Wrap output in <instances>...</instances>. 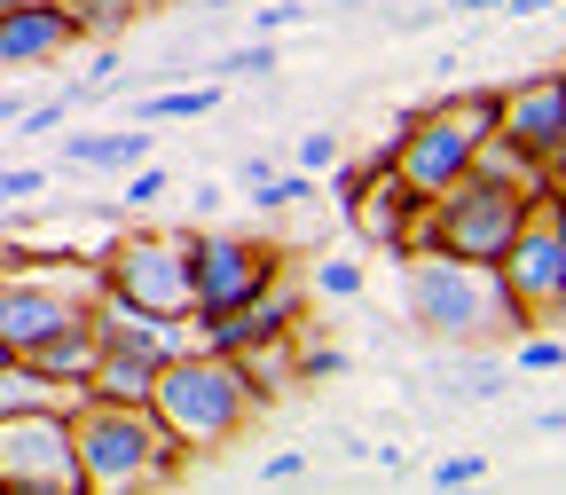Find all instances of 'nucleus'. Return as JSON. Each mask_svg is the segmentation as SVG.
I'll return each mask as SVG.
<instances>
[{
  "label": "nucleus",
  "mask_w": 566,
  "mask_h": 495,
  "mask_svg": "<svg viewBox=\"0 0 566 495\" xmlns=\"http://www.w3.org/2000/svg\"><path fill=\"white\" fill-rule=\"evenodd\" d=\"M527 330H535V323H527ZM512 362H520V370H543V378H551V370L566 362V346H558V330H535V338H520V354H512Z\"/></svg>",
  "instance_id": "dca6fc26"
},
{
  "label": "nucleus",
  "mask_w": 566,
  "mask_h": 495,
  "mask_svg": "<svg viewBox=\"0 0 566 495\" xmlns=\"http://www.w3.org/2000/svg\"><path fill=\"white\" fill-rule=\"evenodd\" d=\"M283 24H300V9H292V0H268V9L252 17V32L268 40V32H283Z\"/></svg>",
  "instance_id": "a878e982"
},
{
  "label": "nucleus",
  "mask_w": 566,
  "mask_h": 495,
  "mask_svg": "<svg viewBox=\"0 0 566 495\" xmlns=\"http://www.w3.org/2000/svg\"><path fill=\"white\" fill-rule=\"evenodd\" d=\"M63 110H71V103H40V110H24V134H55Z\"/></svg>",
  "instance_id": "bb28decb"
},
{
  "label": "nucleus",
  "mask_w": 566,
  "mask_h": 495,
  "mask_svg": "<svg viewBox=\"0 0 566 495\" xmlns=\"http://www.w3.org/2000/svg\"><path fill=\"white\" fill-rule=\"evenodd\" d=\"M71 464H80V487H142V480H166L174 433L150 417V401L87 393L71 409Z\"/></svg>",
  "instance_id": "20e7f679"
},
{
  "label": "nucleus",
  "mask_w": 566,
  "mask_h": 495,
  "mask_svg": "<svg viewBox=\"0 0 566 495\" xmlns=\"http://www.w3.org/2000/svg\"><path fill=\"white\" fill-rule=\"evenodd\" d=\"M346 158V141L331 134V126H315V134H300V173H331Z\"/></svg>",
  "instance_id": "f3484780"
},
{
  "label": "nucleus",
  "mask_w": 566,
  "mask_h": 495,
  "mask_svg": "<svg viewBox=\"0 0 566 495\" xmlns=\"http://www.w3.org/2000/svg\"><path fill=\"white\" fill-rule=\"evenodd\" d=\"M158 141L126 126V134H80V141H63V166H95V173H134L142 158H150Z\"/></svg>",
  "instance_id": "ddd939ff"
},
{
  "label": "nucleus",
  "mask_w": 566,
  "mask_h": 495,
  "mask_svg": "<svg viewBox=\"0 0 566 495\" xmlns=\"http://www.w3.org/2000/svg\"><path fill=\"white\" fill-rule=\"evenodd\" d=\"M495 150H512L520 166L535 173H558V150H566V87L558 71H535V80H520L512 95H495Z\"/></svg>",
  "instance_id": "9d476101"
},
{
  "label": "nucleus",
  "mask_w": 566,
  "mask_h": 495,
  "mask_svg": "<svg viewBox=\"0 0 566 495\" xmlns=\"http://www.w3.org/2000/svg\"><path fill=\"white\" fill-rule=\"evenodd\" d=\"M40 189H48L40 166H9V173H0V197H40Z\"/></svg>",
  "instance_id": "b1692460"
},
{
  "label": "nucleus",
  "mask_w": 566,
  "mask_h": 495,
  "mask_svg": "<svg viewBox=\"0 0 566 495\" xmlns=\"http://www.w3.org/2000/svg\"><path fill=\"white\" fill-rule=\"evenodd\" d=\"M0 487L80 495V464H71V409H17V417H0Z\"/></svg>",
  "instance_id": "6e6552de"
},
{
  "label": "nucleus",
  "mask_w": 566,
  "mask_h": 495,
  "mask_svg": "<svg viewBox=\"0 0 566 495\" xmlns=\"http://www.w3.org/2000/svg\"><path fill=\"white\" fill-rule=\"evenodd\" d=\"M0 362H9V346H0Z\"/></svg>",
  "instance_id": "7c9ffc66"
},
{
  "label": "nucleus",
  "mask_w": 566,
  "mask_h": 495,
  "mask_svg": "<svg viewBox=\"0 0 566 495\" xmlns=\"http://www.w3.org/2000/svg\"><path fill=\"white\" fill-rule=\"evenodd\" d=\"M103 292L142 307V315H174L189 323V260H181V236H126L111 252V275H103Z\"/></svg>",
  "instance_id": "1a4fd4ad"
},
{
  "label": "nucleus",
  "mask_w": 566,
  "mask_h": 495,
  "mask_svg": "<svg viewBox=\"0 0 566 495\" xmlns=\"http://www.w3.org/2000/svg\"><path fill=\"white\" fill-rule=\"evenodd\" d=\"M543 189H551V173L520 166L512 150H495V141H488V150L449 189H433V204L417 212V244H441V252H464V260H495Z\"/></svg>",
  "instance_id": "f03ea898"
},
{
  "label": "nucleus",
  "mask_w": 566,
  "mask_h": 495,
  "mask_svg": "<svg viewBox=\"0 0 566 495\" xmlns=\"http://www.w3.org/2000/svg\"><path fill=\"white\" fill-rule=\"evenodd\" d=\"M354 221H363V236L378 244V252H401V244H417V212H424V197L394 173V158H378L370 173H354L346 166V197H338Z\"/></svg>",
  "instance_id": "9b49d317"
},
{
  "label": "nucleus",
  "mask_w": 566,
  "mask_h": 495,
  "mask_svg": "<svg viewBox=\"0 0 566 495\" xmlns=\"http://www.w3.org/2000/svg\"><path fill=\"white\" fill-rule=\"evenodd\" d=\"M134 204H150V197H166V166H150V158H142L134 166V189H126Z\"/></svg>",
  "instance_id": "393cba45"
},
{
  "label": "nucleus",
  "mask_w": 566,
  "mask_h": 495,
  "mask_svg": "<svg viewBox=\"0 0 566 495\" xmlns=\"http://www.w3.org/2000/svg\"><path fill=\"white\" fill-rule=\"evenodd\" d=\"M292 480H307V456H300V449H283V456L260 464V487H292Z\"/></svg>",
  "instance_id": "4be33fe9"
},
{
  "label": "nucleus",
  "mask_w": 566,
  "mask_h": 495,
  "mask_svg": "<svg viewBox=\"0 0 566 495\" xmlns=\"http://www.w3.org/2000/svg\"><path fill=\"white\" fill-rule=\"evenodd\" d=\"M307 197H315V173H300V166H292V173H260V181H252V204H260V212L307 204Z\"/></svg>",
  "instance_id": "2eb2a0df"
},
{
  "label": "nucleus",
  "mask_w": 566,
  "mask_h": 495,
  "mask_svg": "<svg viewBox=\"0 0 566 495\" xmlns=\"http://www.w3.org/2000/svg\"><path fill=\"white\" fill-rule=\"evenodd\" d=\"M480 480H488L480 456H441V464H433V487H480Z\"/></svg>",
  "instance_id": "412c9836"
},
{
  "label": "nucleus",
  "mask_w": 566,
  "mask_h": 495,
  "mask_svg": "<svg viewBox=\"0 0 566 495\" xmlns=\"http://www.w3.org/2000/svg\"><path fill=\"white\" fill-rule=\"evenodd\" d=\"M370 464H386V472H409V449H394V441H378V449H363Z\"/></svg>",
  "instance_id": "cd10ccee"
},
{
  "label": "nucleus",
  "mask_w": 566,
  "mask_h": 495,
  "mask_svg": "<svg viewBox=\"0 0 566 495\" xmlns=\"http://www.w3.org/2000/svg\"><path fill=\"white\" fill-rule=\"evenodd\" d=\"M394 260H401V307L433 346H480V338L527 330L512 292L495 283V260H464L441 244H401Z\"/></svg>",
  "instance_id": "f257e3e1"
},
{
  "label": "nucleus",
  "mask_w": 566,
  "mask_h": 495,
  "mask_svg": "<svg viewBox=\"0 0 566 495\" xmlns=\"http://www.w3.org/2000/svg\"><path fill=\"white\" fill-rule=\"evenodd\" d=\"M95 299H103V283H87V275H48V267L0 275V346L32 354V346H48L63 330H80L95 315Z\"/></svg>",
  "instance_id": "423d86ee"
},
{
  "label": "nucleus",
  "mask_w": 566,
  "mask_h": 495,
  "mask_svg": "<svg viewBox=\"0 0 566 495\" xmlns=\"http://www.w3.org/2000/svg\"><path fill=\"white\" fill-rule=\"evenodd\" d=\"M292 370H300V378H331V370H346V354H338V346H307Z\"/></svg>",
  "instance_id": "5701e85b"
},
{
  "label": "nucleus",
  "mask_w": 566,
  "mask_h": 495,
  "mask_svg": "<svg viewBox=\"0 0 566 495\" xmlns=\"http://www.w3.org/2000/svg\"><path fill=\"white\" fill-rule=\"evenodd\" d=\"M252 409H260V393H252L244 362H237V354L197 346V338H189L181 354H166L158 378H150V417L174 433V449H212V441H229Z\"/></svg>",
  "instance_id": "7ed1b4c3"
},
{
  "label": "nucleus",
  "mask_w": 566,
  "mask_h": 495,
  "mask_svg": "<svg viewBox=\"0 0 566 495\" xmlns=\"http://www.w3.org/2000/svg\"><path fill=\"white\" fill-rule=\"evenodd\" d=\"M181 260H189V315L205 307H244L252 292H268L283 252L260 244V236H229V229H205V236H181Z\"/></svg>",
  "instance_id": "0eeeda50"
},
{
  "label": "nucleus",
  "mask_w": 566,
  "mask_h": 495,
  "mask_svg": "<svg viewBox=\"0 0 566 495\" xmlns=\"http://www.w3.org/2000/svg\"><path fill=\"white\" fill-rule=\"evenodd\" d=\"M134 110L150 118V126L158 118H205V110H221V80H212V87H174V95H142Z\"/></svg>",
  "instance_id": "4468645a"
},
{
  "label": "nucleus",
  "mask_w": 566,
  "mask_h": 495,
  "mask_svg": "<svg viewBox=\"0 0 566 495\" xmlns=\"http://www.w3.org/2000/svg\"><path fill=\"white\" fill-rule=\"evenodd\" d=\"M457 9H504V0H457Z\"/></svg>",
  "instance_id": "c85d7f7f"
},
{
  "label": "nucleus",
  "mask_w": 566,
  "mask_h": 495,
  "mask_svg": "<svg viewBox=\"0 0 566 495\" xmlns=\"http://www.w3.org/2000/svg\"><path fill=\"white\" fill-rule=\"evenodd\" d=\"M315 292H331V299H354V292H363V267H354L346 252H338V260H323V267H315Z\"/></svg>",
  "instance_id": "6ab92c4d"
},
{
  "label": "nucleus",
  "mask_w": 566,
  "mask_h": 495,
  "mask_svg": "<svg viewBox=\"0 0 566 495\" xmlns=\"http://www.w3.org/2000/svg\"><path fill=\"white\" fill-rule=\"evenodd\" d=\"M9 9H32V0H0V17H9Z\"/></svg>",
  "instance_id": "c756f323"
},
{
  "label": "nucleus",
  "mask_w": 566,
  "mask_h": 495,
  "mask_svg": "<svg viewBox=\"0 0 566 495\" xmlns=\"http://www.w3.org/2000/svg\"><path fill=\"white\" fill-rule=\"evenodd\" d=\"M457 393L464 401H495V393H504V362H464L457 370Z\"/></svg>",
  "instance_id": "a211bd4d"
},
{
  "label": "nucleus",
  "mask_w": 566,
  "mask_h": 495,
  "mask_svg": "<svg viewBox=\"0 0 566 495\" xmlns=\"http://www.w3.org/2000/svg\"><path fill=\"white\" fill-rule=\"evenodd\" d=\"M80 40V9L71 0H32V9L0 17V63H55Z\"/></svg>",
  "instance_id": "f8f14e48"
},
{
  "label": "nucleus",
  "mask_w": 566,
  "mask_h": 495,
  "mask_svg": "<svg viewBox=\"0 0 566 495\" xmlns=\"http://www.w3.org/2000/svg\"><path fill=\"white\" fill-rule=\"evenodd\" d=\"M268 63H275V48H268V40H252V48H229L212 80H252V71H268Z\"/></svg>",
  "instance_id": "aec40b11"
},
{
  "label": "nucleus",
  "mask_w": 566,
  "mask_h": 495,
  "mask_svg": "<svg viewBox=\"0 0 566 495\" xmlns=\"http://www.w3.org/2000/svg\"><path fill=\"white\" fill-rule=\"evenodd\" d=\"M495 283L512 292V307L535 323H551L558 315V299H566V221H558V189H543L535 204H527V221L512 229V244L495 252Z\"/></svg>",
  "instance_id": "39448f33"
}]
</instances>
